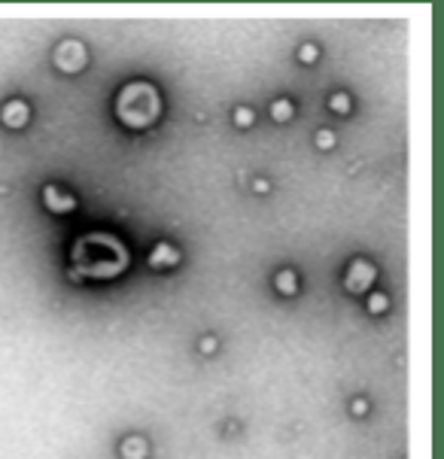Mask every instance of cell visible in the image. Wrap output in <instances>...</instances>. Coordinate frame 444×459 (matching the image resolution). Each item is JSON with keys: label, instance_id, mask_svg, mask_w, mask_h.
Here are the masks:
<instances>
[{"label": "cell", "instance_id": "7a4b0ae2", "mask_svg": "<svg viewBox=\"0 0 444 459\" xmlns=\"http://www.w3.org/2000/svg\"><path fill=\"white\" fill-rule=\"evenodd\" d=\"M119 116L125 125H149L158 116V95L146 82H131L125 91L119 95Z\"/></svg>", "mask_w": 444, "mask_h": 459}, {"label": "cell", "instance_id": "6da1fadb", "mask_svg": "<svg viewBox=\"0 0 444 459\" xmlns=\"http://www.w3.org/2000/svg\"><path fill=\"white\" fill-rule=\"evenodd\" d=\"M73 265L91 277H110L125 268V246L113 234H85L73 246Z\"/></svg>", "mask_w": 444, "mask_h": 459}]
</instances>
